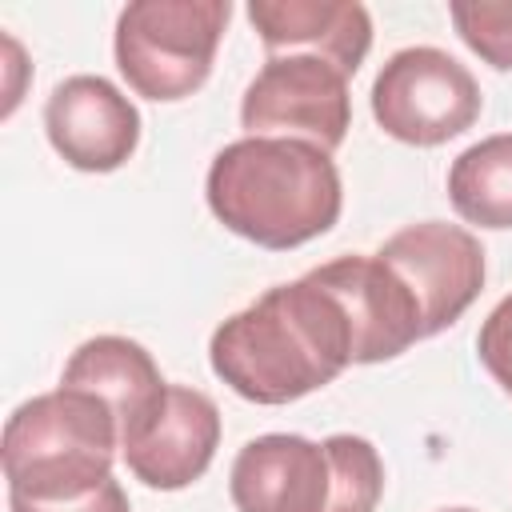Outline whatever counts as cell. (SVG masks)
I'll return each mask as SVG.
<instances>
[{"mask_svg": "<svg viewBox=\"0 0 512 512\" xmlns=\"http://www.w3.org/2000/svg\"><path fill=\"white\" fill-rule=\"evenodd\" d=\"M208 364L240 400L292 404L352 364V324L340 300L304 272L220 320Z\"/></svg>", "mask_w": 512, "mask_h": 512, "instance_id": "cell-1", "label": "cell"}, {"mask_svg": "<svg viewBox=\"0 0 512 512\" xmlns=\"http://www.w3.org/2000/svg\"><path fill=\"white\" fill-rule=\"evenodd\" d=\"M208 212L248 244L288 252L324 236L344 208L332 152L288 136H240L204 176Z\"/></svg>", "mask_w": 512, "mask_h": 512, "instance_id": "cell-2", "label": "cell"}, {"mask_svg": "<svg viewBox=\"0 0 512 512\" xmlns=\"http://www.w3.org/2000/svg\"><path fill=\"white\" fill-rule=\"evenodd\" d=\"M120 428L112 408L88 388H52L4 420L0 460L8 496L64 504L112 480Z\"/></svg>", "mask_w": 512, "mask_h": 512, "instance_id": "cell-3", "label": "cell"}, {"mask_svg": "<svg viewBox=\"0 0 512 512\" xmlns=\"http://www.w3.org/2000/svg\"><path fill=\"white\" fill-rule=\"evenodd\" d=\"M228 20V0H132L112 32L116 68L144 100H188L212 76Z\"/></svg>", "mask_w": 512, "mask_h": 512, "instance_id": "cell-4", "label": "cell"}, {"mask_svg": "<svg viewBox=\"0 0 512 512\" xmlns=\"http://www.w3.org/2000/svg\"><path fill=\"white\" fill-rule=\"evenodd\" d=\"M484 96L468 64L432 44L392 52L372 80V120L400 144L436 148L480 120Z\"/></svg>", "mask_w": 512, "mask_h": 512, "instance_id": "cell-5", "label": "cell"}, {"mask_svg": "<svg viewBox=\"0 0 512 512\" xmlns=\"http://www.w3.org/2000/svg\"><path fill=\"white\" fill-rule=\"evenodd\" d=\"M240 128L248 136H288L336 152L352 128L348 72L324 56H268L240 96Z\"/></svg>", "mask_w": 512, "mask_h": 512, "instance_id": "cell-6", "label": "cell"}, {"mask_svg": "<svg viewBox=\"0 0 512 512\" xmlns=\"http://www.w3.org/2000/svg\"><path fill=\"white\" fill-rule=\"evenodd\" d=\"M396 276L412 288L420 316H424V336L444 332L456 324L472 300L484 288V244L448 220H420L400 232H392L380 252H376Z\"/></svg>", "mask_w": 512, "mask_h": 512, "instance_id": "cell-7", "label": "cell"}, {"mask_svg": "<svg viewBox=\"0 0 512 512\" xmlns=\"http://www.w3.org/2000/svg\"><path fill=\"white\" fill-rule=\"evenodd\" d=\"M328 288L352 324V364H380L424 340V316L412 288L376 252L336 256L308 272Z\"/></svg>", "mask_w": 512, "mask_h": 512, "instance_id": "cell-8", "label": "cell"}, {"mask_svg": "<svg viewBox=\"0 0 512 512\" xmlns=\"http://www.w3.org/2000/svg\"><path fill=\"white\" fill-rule=\"evenodd\" d=\"M44 132L68 168L116 172L140 144V112L112 80L76 72L44 100Z\"/></svg>", "mask_w": 512, "mask_h": 512, "instance_id": "cell-9", "label": "cell"}, {"mask_svg": "<svg viewBox=\"0 0 512 512\" xmlns=\"http://www.w3.org/2000/svg\"><path fill=\"white\" fill-rule=\"evenodd\" d=\"M220 448V408L208 392L168 384L160 412L132 436L120 456L128 472L152 492H180L196 484Z\"/></svg>", "mask_w": 512, "mask_h": 512, "instance_id": "cell-10", "label": "cell"}, {"mask_svg": "<svg viewBox=\"0 0 512 512\" xmlns=\"http://www.w3.org/2000/svg\"><path fill=\"white\" fill-rule=\"evenodd\" d=\"M236 512H328L332 460L324 440L296 432H264L248 440L228 472Z\"/></svg>", "mask_w": 512, "mask_h": 512, "instance_id": "cell-11", "label": "cell"}, {"mask_svg": "<svg viewBox=\"0 0 512 512\" xmlns=\"http://www.w3.org/2000/svg\"><path fill=\"white\" fill-rule=\"evenodd\" d=\"M244 12L272 56L308 52L356 76L372 48V16L360 0H252Z\"/></svg>", "mask_w": 512, "mask_h": 512, "instance_id": "cell-12", "label": "cell"}, {"mask_svg": "<svg viewBox=\"0 0 512 512\" xmlns=\"http://www.w3.org/2000/svg\"><path fill=\"white\" fill-rule=\"evenodd\" d=\"M60 384L88 388L112 408L116 428H120V448L144 432V424L160 412L168 396V380L160 376V364L152 360V352L140 340L116 336V332L84 340L68 356Z\"/></svg>", "mask_w": 512, "mask_h": 512, "instance_id": "cell-13", "label": "cell"}, {"mask_svg": "<svg viewBox=\"0 0 512 512\" xmlns=\"http://www.w3.org/2000/svg\"><path fill=\"white\" fill-rule=\"evenodd\" d=\"M448 200L476 228H512V132L484 136L452 160Z\"/></svg>", "mask_w": 512, "mask_h": 512, "instance_id": "cell-14", "label": "cell"}, {"mask_svg": "<svg viewBox=\"0 0 512 512\" xmlns=\"http://www.w3.org/2000/svg\"><path fill=\"white\" fill-rule=\"evenodd\" d=\"M332 460V500L328 512H376L384 496V460L372 440L336 432L324 440Z\"/></svg>", "mask_w": 512, "mask_h": 512, "instance_id": "cell-15", "label": "cell"}, {"mask_svg": "<svg viewBox=\"0 0 512 512\" xmlns=\"http://www.w3.org/2000/svg\"><path fill=\"white\" fill-rule=\"evenodd\" d=\"M456 36L496 72H512V0H452Z\"/></svg>", "mask_w": 512, "mask_h": 512, "instance_id": "cell-16", "label": "cell"}, {"mask_svg": "<svg viewBox=\"0 0 512 512\" xmlns=\"http://www.w3.org/2000/svg\"><path fill=\"white\" fill-rule=\"evenodd\" d=\"M476 356L488 368V376L512 396V292L484 316L476 332Z\"/></svg>", "mask_w": 512, "mask_h": 512, "instance_id": "cell-17", "label": "cell"}, {"mask_svg": "<svg viewBox=\"0 0 512 512\" xmlns=\"http://www.w3.org/2000/svg\"><path fill=\"white\" fill-rule=\"evenodd\" d=\"M8 512H132V504H128V492L120 488V480H104L96 492H88L80 500H64V504L8 496Z\"/></svg>", "mask_w": 512, "mask_h": 512, "instance_id": "cell-18", "label": "cell"}, {"mask_svg": "<svg viewBox=\"0 0 512 512\" xmlns=\"http://www.w3.org/2000/svg\"><path fill=\"white\" fill-rule=\"evenodd\" d=\"M4 64H8V92H4V112L0 116H12L16 112V104H20V76L28 72V64H24V48L16 44V36H8L4 32Z\"/></svg>", "mask_w": 512, "mask_h": 512, "instance_id": "cell-19", "label": "cell"}, {"mask_svg": "<svg viewBox=\"0 0 512 512\" xmlns=\"http://www.w3.org/2000/svg\"><path fill=\"white\" fill-rule=\"evenodd\" d=\"M440 512H476V508H440Z\"/></svg>", "mask_w": 512, "mask_h": 512, "instance_id": "cell-20", "label": "cell"}]
</instances>
